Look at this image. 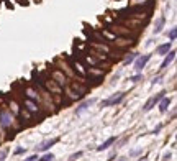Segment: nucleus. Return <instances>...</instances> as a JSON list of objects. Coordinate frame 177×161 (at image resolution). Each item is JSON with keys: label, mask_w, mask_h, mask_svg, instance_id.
I'll return each instance as SVG.
<instances>
[{"label": "nucleus", "mask_w": 177, "mask_h": 161, "mask_svg": "<svg viewBox=\"0 0 177 161\" xmlns=\"http://www.w3.org/2000/svg\"><path fill=\"white\" fill-rule=\"evenodd\" d=\"M41 82H43V89H44L48 94L51 92V94L59 95V94H61V90H62V87H61L59 84H56V82H54L51 77H46V79H44V80H41Z\"/></svg>", "instance_id": "f257e3e1"}, {"label": "nucleus", "mask_w": 177, "mask_h": 161, "mask_svg": "<svg viewBox=\"0 0 177 161\" xmlns=\"http://www.w3.org/2000/svg\"><path fill=\"white\" fill-rule=\"evenodd\" d=\"M125 92H118V94H113L111 97H108V99H105V100H102V107H111V105H117V104H120V102L125 99Z\"/></svg>", "instance_id": "f03ea898"}, {"label": "nucleus", "mask_w": 177, "mask_h": 161, "mask_svg": "<svg viewBox=\"0 0 177 161\" xmlns=\"http://www.w3.org/2000/svg\"><path fill=\"white\" fill-rule=\"evenodd\" d=\"M49 77H51L56 84H59L61 87H64L66 86V76H64V73L62 71H59V69H54V71H51V74H49Z\"/></svg>", "instance_id": "7ed1b4c3"}, {"label": "nucleus", "mask_w": 177, "mask_h": 161, "mask_svg": "<svg viewBox=\"0 0 177 161\" xmlns=\"http://www.w3.org/2000/svg\"><path fill=\"white\" fill-rule=\"evenodd\" d=\"M12 123H13V115L8 114V112L0 110V125H2V128L12 127Z\"/></svg>", "instance_id": "20e7f679"}, {"label": "nucleus", "mask_w": 177, "mask_h": 161, "mask_svg": "<svg viewBox=\"0 0 177 161\" xmlns=\"http://www.w3.org/2000/svg\"><path fill=\"white\" fill-rule=\"evenodd\" d=\"M149 59H151V54H143V56H139V58L135 61V69H136V71H143L144 66L149 63Z\"/></svg>", "instance_id": "39448f33"}, {"label": "nucleus", "mask_w": 177, "mask_h": 161, "mask_svg": "<svg viewBox=\"0 0 177 161\" xmlns=\"http://www.w3.org/2000/svg\"><path fill=\"white\" fill-rule=\"evenodd\" d=\"M69 89H72V90H74V92H76L77 95H82V97H84V94L87 92V89H89V87H87V86H82L80 82H76V80H72L71 86H69Z\"/></svg>", "instance_id": "423d86ee"}, {"label": "nucleus", "mask_w": 177, "mask_h": 161, "mask_svg": "<svg viewBox=\"0 0 177 161\" xmlns=\"http://www.w3.org/2000/svg\"><path fill=\"white\" fill-rule=\"evenodd\" d=\"M58 141H59V138H51V140H46V141H43V143H39L38 146H36V150H38V151H46V150H49L52 145H56Z\"/></svg>", "instance_id": "0eeeda50"}, {"label": "nucleus", "mask_w": 177, "mask_h": 161, "mask_svg": "<svg viewBox=\"0 0 177 161\" xmlns=\"http://www.w3.org/2000/svg\"><path fill=\"white\" fill-rule=\"evenodd\" d=\"M174 59H176V51H172V49H170L169 53L166 54V58H164V61L161 63V67H159V69H161V71H162V69H166V67L169 66V64H170V63H172Z\"/></svg>", "instance_id": "6e6552de"}, {"label": "nucleus", "mask_w": 177, "mask_h": 161, "mask_svg": "<svg viewBox=\"0 0 177 161\" xmlns=\"http://www.w3.org/2000/svg\"><path fill=\"white\" fill-rule=\"evenodd\" d=\"M157 105H159V112L161 114H166L169 110V105H170V97H162Z\"/></svg>", "instance_id": "1a4fd4ad"}, {"label": "nucleus", "mask_w": 177, "mask_h": 161, "mask_svg": "<svg viewBox=\"0 0 177 161\" xmlns=\"http://www.w3.org/2000/svg\"><path fill=\"white\" fill-rule=\"evenodd\" d=\"M95 99H89V100H85V102H82V104H80V105H79L77 108H76V114H82V112H85V110H87V108L90 107V105H93V104H95Z\"/></svg>", "instance_id": "9d476101"}, {"label": "nucleus", "mask_w": 177, "mask_h": 161, "mask_svg": "<svg viewBox=\"0 0 177 161\" xmlns=\"http://www.w3.org/2000/svg\"><path fill=\"white\" fill-rule=\"evenodd\" d=\"M25 105H26V108H28V110H30L31 114H36V112L39 110L38 105H36V104H34V102H33L31 99H28V97H25Z\"/></svg>", "instance_id": "9b49d317"}, {"label": "nucleus", "mask_w": 177, "mask_h": 161, "mask_svg": "<svg viewBox=\"0 0 177 161\" xmlns=\"http://www.w3.org/2000/svg\"><path fill=\"white\" fill-rule=\"evenodd\" d=\"M115 140H117L115 136H110V138H108V140H105L100 146H97V151H103V150H107V148H110L111 145L115 143Z\"/></svg>", "instance_id": "f8f14e48"}, {"label": "nucleus", "mask_w": 177, "mask_h": 161, "mask_svg": "<svg viewBox=\"0 0 177 161\" xmlns=\"http://www.w3.org/2000/svg\"><path fill=\"white\" fill-rule=\"evenodd\" d=\"M169 51H170V41L169 43H164L161 46H157V49H156V53L161 54V56H162V54H167Z\"/></svg>", "instance_id": "ddd939ff"}, {"label": "nucleus", "mask_w": 177, "mask_h": 161, "mask_svg": "<svg viewBox=\"0 0 177 161\" xmlns=\"http://www.w3.org/2000/svg\"><path fill=\"white\" fill-rule=\"evenodd\" d=\"M164 23H166V18L164 17H161V18H157V21H156V28H154V33H161L162 31V27H164Z\"/></svg>", "instance_id": "4468645a"}, {"label": "nucleus", "mask_w": 177, "mask_h": 161, "mask_svg": "<svg viewBox=\"0 0 177 161\" xmlns=\"http://www.w3.org/2000/svg\"><path fill=\"white\" fill-rule=\"evenodd\" d=\"M135 59H136V53H130L128 56H126V58H125L123 64H125V66H128V64H131V63H133Z\"/></svg>", "instance_id": "2eb2a0df"}, {"label": "nucleus", "mask_w": 177, "mask_h": 161, "mask_svg": "<svg viewBox=\"0 0 177 161\" xmlns=\"http://www.w3.org/2000/svg\"><path fill=\"white\" fill-rule=\"evenodd\" d=\"M36 161H54V154H52V153H46L43 158H39V160H36Z\"/></svg>", "instance_id": "dca6fc26"}, {"label": "nucleus", "mask_w": 177, "mask_h": 161, "mask_svg": "<svg viewBox=\"0 0 177 161\" xmlns=\"http://www.w3.org/2000/svg\"><path fill=\"white\" fill-rule=\"evenodd\" d=\"M82 151H77V153H74V154H71V156H69V161H76V160H79V158H80V156H82Z\"/></svg>", "instance_id": "f3484780"}, {"label": "nucleus", "mask_w": 177, "mask_h": 161, "mask_svg": "<svg viewBox=\"0 0 177 161\" xmlns=\"http://www.w3.org/2000/svg\"><path fill=\"white\" fill-rule=\"evenodd\" d=\"M176 36H177V28H172V30L169 31V40L174 41L176 40Z\"/></svg>", "instance_id": "a211bd4d"}, {"label": "nucleus", "mask_w": 177, "mask_h": 161, "mask_svg": "<svg viewBox=\"0 0 177 161\" xmlns=\"http://www.w3.org/2000/svg\"><path fill=\"white\" fill-rule=\"evenodd\" d=\"M7 154H8V150H7V148H3V150H0V161H5Z\"/></svg>", "instance_id": "6ab92c4d"}, {"label": "nucleus", "mask_w": 177, "mask_h": 161, "mask_svg": "<svg viewBox=\"0 0 177 161\" xmlns=\"http://www.w3.org/2000/svg\"><path fill=\"white\" fill-rule=\"evenodd\" d=\"M141 79H143V74H136V76L130 77V80H131V82H139Z\"/></svg>", "instance_id": "aec40b11"}, {"label": "nucleus", "mask_w": 177, "mask_h": 161, "mask_svg": "<svg viewBox=\"0 0 177 161\" xmlns=\"http://www.w3.org/2000/svg\"><path fill=\"white\" fill-rule=\"evenodd\" d=\"M141 151H143V150H133V151H130V156H131V158H133V156H138Z\"/></svg>", "instance_id": "412c9836"}, {"label": "nucleus", "mask_w": 177, "mask_h": 161, "mask_svg": "<svg viewBox=\"0 0 177 161\" xmlns=\"http://www.w3.org/2000/svg\"><path fill=\"white\" fill-rule=\"evenodd\" d=\"M161 130H162V125H157V127L154 128V130H152V133H154V135H157L159 132H161Z\"/></svg>", "instance_id": "4be33fe9"}, {"label": "nucleus", "mask_w": 177, "mask_h": 161, "mask_svg": "<svg viewBox=\"0 0 177 161\" xmlns=\"http://www.w3.org/2000/svg\"><path fill=\"white\" fill-rule=\"evenodd\" d=\"M38 160V156H36V154H31V156H30V158H26L25 161H36Z\"/></svg>", "instance_id": "5701e85b"}, {"label": "nucleus", "mask_w": 177, "mask_h": 161, "mask_svg": "<svg viewBox=\"0 0 177 161\" xmlns=\"http://www.w3.org/2000/svg\"><path fill=\"white\" fill-rule=\"evenodd\" d=\"M15 153H17V154H21V153H25V148H17V150H15Z\"/></svg>", "instance_id": "b1692460"}, {"label": "nucleus", "mask_w": 177, "mask_h": 161, "mask_svg": "<svg viewBox=\"0 0 177 161\" xmlns=\"http://www.w3.org/2000/svg\"><path fill=\"white\" fill-rule=\"evenodd\" d=\"M157 82H161V77H154V80H152V84H157Z\"/></svg>", "instance_id": "393cba45"}, {"label": "nucleus", "mask_w": 177, "mask_h": 161, "mask_svg": "<svg viewBox=\"0 0 177 161\" xmlns=\"http://www.w3.org/2000/svg\"><path fill=\"white\" fill-rule=\"evenodd\" d=\"M164 160H170V153H166V154H164Z\"/></svg>", "instance_id": "a878e982"}, {"label": "nucleus", "mask_w": 177, "mask_h": 161, "mask_svg": "<svg viewBox=\"0 0 177 161\" xmlns=\"http://www.w3.org/2000/svg\"><path fill=\"white\" fill-rule=\"evenodd\" d=\"M139 161H146V160H144V158H141V160H139Z\"/></svg>", "instance_id": "bb28decb"}]
</instances>
